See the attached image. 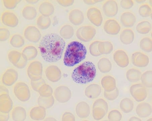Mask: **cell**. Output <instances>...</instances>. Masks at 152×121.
I'll list each match as a JSON object with an SVG mask.
<instances>
[{
	"label": "cell",
	"instance_id": "obj_1",
	"mask_svg": "<svg viewBox=\"0 0 152 121\" xmlns=\"http://www.w3.org/2000/svg\"><path fill=\"white\" fill-rule=\"evenodd\" d=\"M65 45L66 42L63 38L56 33H50L42 38L39 48L44 60L54 63L61 59Z\"/></svg>",
	"mask_w": 152,
	"mask_h": 121
},
{
	"label": "cell",
	"instance_id": "obj_2",
	"mask_svg": "<svg viewBox=\"0 0 152 121\" xmlns=\"http://www.w3.org/2000/svg\"><path fill=\"white\" fill-rule=\"evenodd\" d=\"M87 51L86 47L78 41H73L67 46L63 62L66 67H73L80 63L86 57Z\"/></svg>",
	"mask_w": 152,
	"mask_h": 121
},
{
	"label": "cell",
	"instance_id": "obj_3",
	"mask_svg": "<svg viewBox=\"0 0 152 121\" xmlns=\"http://www.w3.org/2000/svg\"><path fill=\"white\" fill-rule=\"evenodd\" d=\"M96 73L94 64L91 62L86 61L74 69L71 77L75 83L86 84L93 81Z\"/></svg>",
	"mask_w": 152,
	"mask_h": 121
},
{
	"label": "cell",
	"instance_id": "obj_4",
	"mask_svg": "<svg viewBox=\"0 0 152 121\" xmlns=\"http://www.w3.org/2000/svg\"><path fill=\"white\" fill-rule=\"evenodd\" d=\"M96 32V30L94 27L86 26L79 28L77 31V36L80 40L84 42H88L94 38Z\"/></svg>",
	"mask_w": 152,
	"mask_h": 121
},
{
	"label": "cell",
	"instance_id": "obj_5",
	"mask_svg": "<svg viewBox=\"0 0 152 121\" xmlns=\"http://www.w3.org/2000/svg\"><path fill=\"white\" fill-rule=\"evenodd\" d=\"M130 91L132 96L137 102L143 101L147 96L146 89L142 84H134L131 87Z\"/></svg>",
	"mask_w": 152,
	"mask_h": 121
},
{
	"label": "cell",
	"instance_id": "obj_6",
	"mask_svg": "<svg viewBox=\"0 0 152 121\" xmlns=\"http://www.w3.org/2000/svg\"><path fill=\"white\" fill-rule=\"evenodd\" d=\"M87 16L90 21L96 26H99L102 24L103 18L100 10L96 7H93L89 9Z\"/></svg>",
	"mask_w": 152,
	"mask_h": 121
},
{
	"label": "cell",
	"instance_id": "obj_7",
	"mask_svg": "<svg viewBox=\"0 0 152 121\" xmlns=\"http://www.w3.org/2000/svg\"><path fill=\"white\" fill-rule=\"evenodd\" d=\"M132 63L139 67H146L149 63V58L145 54L136 52L133 54L131 57Z\"/></svg>",
	"mask_w": 152,
	"mask_h": 121
},
{
	"label": "cell",
	"instance_id": "obj_8",
	"mask_svg": "<svg viewBox=\"0 0 152 121\" xmlns=\"http://www.w3.org/2000/svg\"><path fill=\"white\" fill-rule=\"evenodd\" d=\"M102 9L105 15L108 17L116 16L118 12L117 3L114 1H108L105 2L103 5Z\"/></svg>",
	"mask_w": 152,
	"mask_h": 121
},
{
	"label": "cell",
	"instance_id": "obj_9",
	"mask_svg": "<svg viewBox=\"0 0 152 121\" xmlns=\"http://www.w3.org/2000/svg\"><path fill=\"white\" fill-rule=\"evenodd\" d=\"M104 30L107 34L117 35L120 31L121 27L118 22L114 19L108 20L104 23Z\"/></svg>",
	"mask_w": 152,
	"mask_h": 121
},
{
	"label": "cell",
	"instance_id": "obj_10",
	"mask_svg": "<svg viewBox=\"0 0 152 121\" xmlns=\"http://www.w3.org/2000/svg\"><path fill=\"white\" fill-rule=\"evenodd\" d=\"M24 37L30 42L37 43L41 38L40 32L37 28L34 26L28 27L24 32Z\"/></svg>",
	"mask_w": 152,
	"mask_h": 121
},
{
	"label": "cell",
	"instance_id": "obj_11",
	"mask_svg": "<svg viewBox=\"0 0 152 121\" xmlns=\"http://www.w3.org/2000/svg\"><path fill=\"white\" fill-rule=\"evenodd\" d=\"M114 59L117 65L121 67H125L129 64V59L127 54L122 50L115 51L114 55Z\"/></svg>",
	"mask_w": 152,
	"mask_h": 121
},
{
	"label": "cell",
	"instance_id": "obj_12",
	"mask_svg": "<svg viewBox=\"0 0 152 121\" xmlns=\"http://www.w3.org/2000/svg\"><path fill=\"white\" fill-rule=\"evenodd\" d=\"M136 112L139 117L142 118L147 117L152 113L151 106L148 103H141L136 107Z\"/></svg>",
	"mask_w": 152,
	"mask_h": 121
},
{
	"label": "cell",
	"instance_id": "obj_13",
	"mask_svg": "<svg viewBox=\"0 0 152 121\" xmlns=\"http://www.w3.org/2000/svg\"><path fill=\"white\" fill-rule=\"evenodd\" d=\"M120 21L124 26L131 27L135 24L136 17L133 13L129 12H125L121 15Z\"/></svg>",
	"mask_w": 152,
	"mask_h": 121
},
{
	"label": "cell",
	"instance_id": "obj_14",
	"mask_svg": "<svg viewBox=\"0 0 152 121\" xmlns=\"http://www.w3.org/2000/svg\"><path fill=\"white\" fill-rule=\"evenodd\" d=\"M69 19L73 24L78 26L83 23L84 17L83 13L78 10H74L69 14Z\"/></svg>",
	"mask_w": 152,
	"mask_h": 121
},
{
	"label": "cell",
	"instance_id": "obj_15",
	"mask_svg": "<svg viewBox=\"0 0 152 121\" xmlns=\"http://www.w3.org/2000/svg\"><path fill=\"white\" fill-rule=\"evenodd\" d=\"M134 39V33L133 31L129 28L123 30L120 35V39L125 45H130L132 43Z\"/></svg>",
	"mask_w": 152,
	"mask_h": 121
},
{
	"label": "cell",
	"instance_id": "obj_16",
	"mask_svg": "<svg viewBox=\"0 0 152 121\" xmlns=\"http://www.w3.org/2000/svg\"><path fill=\"white\" fill-rule=\"evenodd\" d=\"M142 73L139 69L131 68L126 73V77L128 80L131 83H135L140 81Z\"/></svg>",
	"mask_w": 152,
	"mask_h": 121
},
{
	"label": "cell",
	"instance_id": "obj_17",
	"mask_svg": "<svg viewBox=\"0 0 152 121\" xmlns=\"http://www.w3.org/2000/svg\"><path fill=\"white\" fill-rule=\"evenodd\" d=\"M134 104L132 100L128 98L123 99L121 101L120 107L121 110L125 113H129L133 110Z\"/></svg>",
	"mask_w": 152,
	"mask_h": 121
},
{
	"label": "cell",
	"instance_id": "obj_18",
	"mask_svg": "<svg viewBox=\"0 0 152 121\" xmlns=\"http://www.w3.org/2000/svg\"><path fill=\"white\" fill-rule=\"evenodd\" d=\"M151 25L150 22L147 21H142L137 25L136 30L140 34H145L151 31Z\"/></svg>",
	"mask_w": 152,
	"mask_h": 121
},
{
	"label": "cell",
	"instance_id": "obj_19",
	"mask_svg": "<svg viewBox=\"0 0 152 121\" xmlns=\"http://www.w3.org/2000/svg\"><path fill=\"white\" fill-rule=\"evenodd\" d=\"M22 14L25 18L32 20L37 16V12L34 7L32 6H27L23 9Z\"/></svg>",
	"mask_w": 152,
	"mask_h": 121
},
{
	"label": "cell",
	"instance_id": "obj_20",
	"mask_svg": "<svg viewBox=\"0 0 152 121\" xmlns=\"http://www.w3.org/2000/svg\"><path fill=\"white\" fill-rule=\"evenodd\" d=\"M60 34L64 39H70L74 34L73 28L70 25H65L61 28L60 31Z\"/></svg>",
	"mask_w": 152,
	"mask_h": 121
},
{
	"label": "cell",
	"instance_id": "obj_21",
	"mask_svg": "<svg viewBox=\"0 0 152 121\" xmlns=\"http://www.w3.org/2000/svg\"><path fill=\"white\" fill-rule=\"evenodd\" d=\"M99 69L102 73L109 72L112 69V64L107 59L102 58L99 60L98 63Z\"/></svg>",
	"mask_w": 152,
	"mask_h": 121
},
{
	"label": "cell",
	"instance_id": "obj_22",
	"mask_svg": "<svg viewBox=\"0 0 152 121\" xmlns=\"http://www.w3.org/2000/svg\"><path fill=\"white\" fill-rule=\"evenodd\" d=\"M152 73L151 70L148 71L142 74L141 80L143 85L148 88H151L152 86Z\"/></svg>",
	"mask_w": 152,
	"mask_h": 121
},
{
	"label": "cell",
	"instance_id": "obj_23",
	"mask_svg": "<svg viewBox=\"0 0 152 121\" xmlns=\"http://www.w3.org/2000/svg\"><path fill=\"white\" fill-rule=\"evenodd\" d=\"M98 47L99 52L102 54H110L113 49L112 43L109 42H100Z\"/></svg>",
	"mask_w": 152,
	"mask_h": 121
},
{
	"label": "cell",
	"instance_id": "obj_24",
	"mask_svg": "<svg viewBox=\"0 0 152 121\" xmlns=\"http://www.w3.org/2000/svg\"><path fill=\"white\" fill-rule=\"evenodd\" d=\"M51 20L48 17L44 16L38 17L37 21V25L38 28L42 29H47L50 26Z\"/></svg>",
	"mask_w": 152,
	"mask_h": 121
},
{
	"label": "cell",
	"instance_id": "obj_25",
	"mask_svg": "<svg viewBox=\"0 0 152 121\" xmlns=\"http://www.w3.org/2000/svg\"><path fill=\"white\" fill-rule=\"evenodd\" d=\"M140 46L141 50L145 52H151L152 50V39L149 37L142 38L140 41Z\"/></svg>",
	"mask_w": 152,
	"mask_h": 121
},
{
	"label": "cell",
	"instance_id": "obj_26",
	"mask_svg": "<svg viewBox=\"0 0 152 121\" xmlns=\"http://www.w3.org/2000/svg\"><path fill=\"white\" fill-rule=\"evenodd\" d=\"M139 13L143 17H147L151 16L152 10L151 7L148 4L141 5L139 9Z\"/></svg>",
	"mask_w": 152,
	"mask_h": 121
},
{
	"label": "cell",
	"instance_id": "obj_27",
	"mask_svg": "<svg viewBox=\"0 0 152 121\" xmlns=\"http://www.w3.org/2000/svg\"><path fill=\"white\" fill-rule=\"evenodd\" d=\"M100 42L98 41H95L92 43L90 47V51L92 55L95 56H97L101 55L98 49Z\"/></svg>",
	"mask_w": 152,
	"mask_h": 121
},
{
	"label": "cell",
	"instance_id": "obj_28",
	"mask_svg": "<svg viewBox=\"0 0 152 121\" xmlns=\"http://www.w3.org/2000/svg\"><path fill=\"white\" fill-rule=\"evenodd\" d=\"M120 5L122 8L126 10H128L132 8L134 5V2L133 1H129V0H127V1H121L120 2Z\"/></svg>",
	"mask_w": 152,
	"mask_h": 121
},
{
	"label": "cell",
	"instance_id": "obj_29",
	"mask_svg": "<svg viewBox=\"0 0 152 121\" xmlns=\"http://www.w3.org/2000/svg\"><path fill=\"white\" fill-rule=\"evenodd\" d=\"M85 3L87 4L92 5L96 4L97 2L101 1H84Z\"/></svg>",
	"mask_w": 152,
	"mask_h": 121
},
{
	"label": "cell",
	"instance_id": "obj_30",
	"mask_svg": "<svg viewBox=\"0 0 152 121\" xmlns=\"http://www.w3.org/2000/svg\"><path fill=\"white\" fill-rule=\"evenodd\" d=\"M129 121H141L140 118L136 117H132L129 120Z\"/></svg>",
	"mask_w": 152,
	"mask_h": 121
},
{
	"label": "cell",
	"instance_id": "obj_31",
	"mask_svg": "<svg viewBox=\"0 0 152 121\" xmlns=\"http://www.w3.org/2000/svg\"><path fill=\"white\" fill-rule=\"evenodd\" d=\"M136 2H137L138 3H143V2H145L146 1H136Z\"/></svg>",
	"mask_w": 152,
	"mask_h": 121
}]
</instances>
